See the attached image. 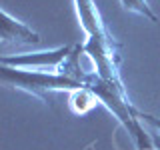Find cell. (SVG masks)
I'll return each instance as SVG.
<instances>
[{
    "label": "cell",
    "mask_w": 160,
    "mask_h": 150,
    "mask_svg": "<svg viewBox=\"0 0 160 150\" xmlns=\"http://www.w3.org/2000/svg\"><path fill=\"white\" fill-rule=\"evenodd\" d=\"M0 76L2 82L8 86L26 90L34 96L42 98L44 102H50V94L52 92H74L78 88H84L80 80L68 76L64 72H44V70H20V68H10L2 66L0 68Z\"/></svg>",
    "instance_id": "1"
},
{
    "label": "cell",
    "mask_w": 160,
    "mask_h": 150,
    "mask_svg": "<svg viewBox=\"0 0 160 150\" xmlns=\"http://www.w3.org/2000/svg\"><path fill=\"white\" fill-rule=\"evenodd\" d=\"M74 46H60L54 50H42V52H26L16 56H2L0 64L20 70H44V72H62L66 66Z\"/></svg>",
    "instance_id": "2"
},
{
    "label": "cell",
    "mask_w": 160,
    "mask_h": 150,
    "mask_svg": "<svg viewBox=\"0 0 160 150\" xmlns=\"http://www.w3.org/2000/svg\"><path fill=\"white\" fill-rule=\"evenodd\" d=\"M40 36L26 24L12 18L6 10H2V22H0V44L6 48L8 44H38Z\"/></svg>",
    "instance_id": "3"
},
{
    "label": "cell",
    "mask_w": 160,
    "mask_h": 150,
    "mask_svg": "<svg viewBox=\"0 0 160 150\" xmlns=\"http://www.w3.org/2000/svg\"><path fill=\"white\" fill-rule=\"evenodd\" d=\"M76 4V12H78V20L80 26L84 28L86 36H106L108 30L104 26V20L100 16V10L96 6L94 0H74Z\"/></svg>",
    "instance_id": "4"
},
{
    "label": "cell",
    "mask_w": 160,
    "mask_h": 150,
    "mask_svg": "<svg viewBox=\"0 0 160 150\" xmlns=\"http://www.w3.org/2000/svg\"><path fill=\"white\" fill-rule=\"evenodd\" d=\"M96 104H100V100L96 96V92H94L92 88H88V86L74 90V92H70V96H68L70 110H72L74 114H80V116H82V114H88Z\"/></svg>",
    "instance_id": "5"
},
{
    "label": "cell",
    "mask_w": 160,
    "mask_h": 150,
    "mask_svg": "<svg viewBox=\"0 0 160 150\" xmlns=\"http://www.w3.org/2000/svg\"><path fill=\"white\" fill-rule=\"evenodd\" d=\"M120 2H122L124 10H128V12L140 14V16L148 18L150 22H158V16L152 12V8H150V4L146 0H120Z\"/></svg>",
    "instance_id": "6"
},
{
    "label": "cell",
    "mask_w": 160,
    "mask_h": 150,
    "mask_svg": "<svg viewBox=\"0 0 160 150\" xmlns=\"http://www.w3.org/2000/svg\"><path fill=\"white\" fill-rule=\"evenodd\" d=\"M132 142H134V146H136V150H156L154 144H152V136L148 134V130L142 128V124H140L138 130L134 132Z\"/></svg>",
    "instance_id": "7"
},
{
    "label": "cell",
    "mask_w": 160,
    "mask_h": 150,
    "mask_svg": "<svg viewBox=\"0 0 160 150\" xmlns=\"http://www.w3.org/2000/svg\"><path fill=\"white\" fill-rule=\"evenodd\" d=\"M136 114H138V118H144L146 122L152 126L156 132H160V118H156V116H152V114H146V112H140V110H136Z\"/></svg>",
    "instance_id": "8"
},
{
    "label": "cell",
    "mask_w": 160,
    "mask_h": 150,
    "mask_svg": "<svg viewBox=\"0 0 160 150\" xmlns=\"http://www.w3.org/2000/svg\"><path fill=\"white\" fill-rule=\"evenodd\" d=\"M150 136H152V144H154V148L160 150V132H150Z\"/></svg>",
    "instance_id": "9"
}]
</instances>
